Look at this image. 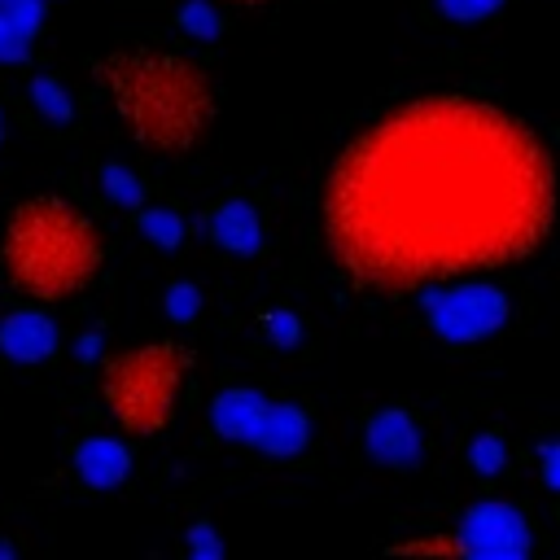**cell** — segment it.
<instances>
[{"mask_svg": "<svg viewBox=\"0 0 560 560\" xmlns=\"http://www.w3.org/2000/svg\"><path fill=\"white\" fill-rule=\"evenodd\" d=\"M556 175L534 127L481 96H420L359 131L324 184V241L376 293H411L538 254Z\"/></svg>", "mask_w": 560, "mask_h": 560, "instance_id": "cell-1", "label": "cell"}, {"mask_svg": "<svg viewBox=\"0 0 560 560\" xmlns=\"http://www.w3.org/2000/svg\"><path fill=\"white\" fill-rule=\"evenodd\" d=\"M114 114L153 153H184L214 118V92L197 61L166 48H122L96 66Z\"/></svg>", "mask_w": 560, "mask_h": 560, "instance_id": "cell-2", "label": "cell"}, {"mask_svg": "<svg viewBox=\"0 0 560 560\" xmlns=\"http://www.w3.org/2000/svg\"><path fill=\"white\" fill-rule=\"evenodd\" d=\"M105 245L96 223L66 197L39 192L9 210L0 262L18 293L35 302H61L88 289L101 271Z\"/></svg>", "mask_w": 560, "mask_h": 560, "instance_id": "cell-3", "label": "cell"}, {"mask_svg": "<svg viewBox=\"0 0 560 560\" xmlns=\"http://www.w3.org/2000/svg\"><path fill=\"white\" fill-rule=\"evenodd\" d=\"M188 363L192 359L179 341H144L105 359L101 398L109 416L122 424V433L149 438L171 420L179 389L188 381Z\"/></svg>", "mask_w": 560, "mask_h": 560, "instance_id": "cell-4", "label": "cell"}, {"mask_svg": "<svg viewBox=\"0 0 560 560\" xmlns=\"http://www.w3.org/2000/svg\"><path fill=\"white\" fill-rule=\"evenodd\" d=\"M424 315L442 341H481L508 319V293L490 280H442L424 289Z\"/></svg>", "mask_w": 560, "mask_h": 560, "instance_id": "cell-5", "label": "cell"}, {"mask_svg": "<svg viewBox=\"0 0 560 560\" xmlns=\"http://www.w3.org/2000/svg\"><path fill=\"white\" fill-rule=\"evenodd\" d=\"M455 538H459V551L472 556V560H516L534 547L529 521L512 503H499V499L472 503L464 512Z\"/></svg>", "mask_w": 560, "mask_h": 560, "instance_id": "cell-6", "label": "cell"}, {"mask_svg": "<svg viewBox=\"0 0 560 560\" xmlns=\"http://www.w3.org/2000/svg\"><path fill=\"white\" fill-rule=\"evenodd\" d=\"M363 446H368V455H372L376 464H385V468H411V464H420V455H424V433H420V424H416L411 411H402V407H381V411L368 420V429H363Z\"/></svg>", "mask_w": 560, "mask_h": 560, "instance_id": "cell-7", "label": "cell"}, {"mask_svg": "<svg viewBox=\"0 0 560 560\" xmlns=\"http://www.w3.org/2000/svg\"><path fill=\"white\" fill-rule=\"evenodd\" d=\"M306 438H311V420L298 402H267L249 446H258L271 459H293L306 446Z\"/></svg>", "mask_w": 560, "mask_h": 560, "instance_id": "cell-8", "label": "cell"}, {"mask_svg": "<svg viewBox=\"0 0 560 560\" xmlns=\"http://www.w3.org/2000/svg\"><path fill=\"white\" fill-rule=\"evenodd\" d=\"M0 350L13 363H44L57 350V324L44 311H13L0 324Z\"/></svg>", "mask_w": 560, "mask_h": 560, "instance_id": "cell-9", "label": "cell"}, {"mask_svg": "<svg viewBox=\"0 0 560 560\" xmlns=\"http://www.w3.org/2000/svg\"><path fill=\"white\" fill-rule=\"evenodd\" d=\"M210 236L228 249V254H258L262 249V219L254 210V201L245 197H228L210 210Z\"/></svg>", "mask_w": 560, "mask_h": 560, "instance_id": "cell-10", "label": "cell"}, {"mask_svg": "<svg viewBox=\"0 0 560 560\" xmlns=\"http://www.w3.org/2000/svg\"><path fill=\"white\" fill-rule=\"evenodd\" d=\"M74 472L92 486V490H114L127 481L131 472V455L118 438H83L74 446Z\"/></svg>", "mask_w": 560, "mask_h": 560, "instance_id": "cell-11", "label": "cell"}, {"mask_svg": "<svg viewBox=\"0 0 560 560\" xmlns=\"http://www.w3.org/2000/svg\"><path fill=\"white\" fill-rule=\"evenodd\" d=\"M262 407H267V398H262L258 389L232 385V389H223V394L214 398L210 424H214L219 438H228V442H249L254 429H258V420H262Z\"/></svg>", "mask_w": 560, "mask_h": 560, "instance_id": "cell-12", "label": "cell"}, {"mask_svg": "<svg viewBox=\"0 0 560 560\" xmlns=\"http://www.w3.org/2000/svg\"><path fill=\"white\" fill-rule=\"evenodd\" d=\"M140 232H144L153 245H162V249H175V245L184 241V223H179V214L166 210V206L140 210Z\"/></svg>", "mask_w": 560, "mask_h": 560, "instance_id": "cell-13", "label": "cell"}, {"mask_svg": "<svg viewBox=\"0 0 560 560\" xmlns=\"http://www.w3.org/2000/svg\"><path fill=\"white\" fill-rule=\"evenodd\" d=\"M31 101H35V105H39V114H44V118H52V122H66V118L74 114L70 92H66L57 79H31Z\"/></svg>", "mask_w": 560, "mask_h": 560, "instance_id": "cell-14", "label": "cell"}, {"mask_svg": "<svg viewBox=\"0 0 560 560\" xmlns=\"http://www.w3.org/2000/svg\"><path fill=\"white\" fill-rule=\"evenodd\" d=\"M468 459H472V468H477L481 477H494V472H503V464H508V446H503L499 433H481V438H472Z\"/></svg>", "mask_w": 560, "mask_h": 560, "instance_id": "cell-15", "label": "cell"}, {"mask_svg": "<svg viewBox=\"0 0 560 560\" xmlns=\"http://www.w3.org/2000/svg\"><path fill=\"white\" fill-rule=\"evenodd\" d=\"M389 556H464L455 534H424V538H407V542H389Z\"/></svg>", "mask_w": 560, "mask_h": 560, "instance_id": "cell-16", "label": "cell"}, {"mask_svg": "<svg viewBox=\"0 0 560 560\" xmlns=\"http://www.w3.org/2000/svg\"><path fill=\"white\" fill-rule=\"evenodd\" d=\"M101 188H105L118 206H136V210H140L144 188H140V179H136L127 166H105V171H101Z\"/></svg>", "mask_w": 560, "mask_h": 560, "instance_id": "cell-17", "label": "cell"}, {"mask_svg": "<svg viewBox=\"0 0 560 560\" xmlns=\"http://www.w3.org/2000/svg\"><path fill=\"white\" fill-rule=\"evenodd\" d=\"M179 26L188 35H197V39H214L219 35V13L210 9V0H188L179 9Z\"/></svg>", "mask_w": 560, "mask_h": 560, "instance_id": "cell-18", "label": "cell"}, {"mask_svg": "<svg viewBox=\"0 0 560 560\" xmlns=\"http://www.w3.org/2000/svg\"><path fill=\"white\" fill-rule=\"evenodd\" d=\"M499 4H503V0H438L442 18H451V22H481V18H490Z\"/></svg>", "mask_w": 560, "mask_h": 560, "instance_id": "cell-19", "label": "cell"}, {"mask_svg": "<svg viewBox=\"0 0 560 560\" xmlns=\"http://www.w3.org/2000/svg\"><path fill=\"white\" fill-rule=\"evenodd\" d=\"M31 52V35H22L4 13H0V61H22Z\"/></svg>", "mask_w": 560, "mask_h": 560, "instance_id": "cell-20", "label": "cell"}, {"mask_svg": "<svg viewBox=\"0 0 560 560\" xmlns=\"http://www.w3.org/2000/svg\"><path fill=\"white\" fill-rule=\"evenodd\" d=\"M197 306H201V298H197L192 284H175V289L166 293V311H171V319H179V324H188V319L197 315Z\"/></svg>", "mask_w": 560, "mask_h": 560, "instance_id": "cell-21", "label": "cell"}, {"mask_svg": "<svg viewBox=\"0 0 560 560\" xmlns=\"http://www.w3.org/2000/svg\"><path fill=\"white\" fill-rule=\"evenodd\" d=\"M262 328H267V337H271L276 346H293V341H298V319H293V311H267V315H262Z\"/></svg>", "mask_w": 560, "mask_h": 560, "instance_id": "cell-22", "label": "cell"}, {"mask_svg": "<svg viewBox=\"0 0 560 560\" xmlns=\"http://www.w3.org/2000/svg\"><path fill=\"white\" fill-rule=\"evenodd\" d=\"M188 551H192V560H219L223 542H219V534L210 525H192L188 529Z\"/></svg>", "mask_w": 560, "mask_h": 560, "instance_id": "cell-23", "label": "cell"}, {"mask_svg": "<svg viewBox=\"0 0 560 560\" xmlns=\"http://www.w3.org/2000/svg\"><path fill=\"white\" fill-rule=\"evenodd\" d=\"M542 481H547L551 490L560 486V477H556V446H551V442L542 446Z\"/></svg>", "mask_w": 560, "mask_h": 560, "instance_id": "cell-24", "label": "cell"}, {"mask_svg": "<svg viewBox=\"0 0 560 560\" xmlns=\"http://www.w3.org/2000/svg\"><path fill=\"white\" fill-rule=\"evenodd\" d=\"M79 359H96V337H83L79 341Z\"/></svg>", "mask_w": 560, "mask_h": 560, "instance_id": "cell-25", "label": "cell"}, {"mask_svg": "<svg viewBox=\"0 0 560 560\" xmlns=\"http://www.w3.org/2000/svg\"><path fill=\"white\" fill-rule=\"evenodd\" d=\"M0 140H4V118H0Z\"/></svg>", "mask_w": 560, "mask_h": 560, "instance_id": "cell-26", "label": "cell"}, {"mask_svg": "<svg viewBox=\"0 0 560 560\" xmlns=\"http://www.w3.org/2000/svg\"><path fill=\"white\" fill-rule=\"evenodd\" d=\"M249 4H258V0H249Z\"/></svg>", "mask_w": 560, "mask_h": 560, "instance_id": "cell-27", "label": "cell"}]
</instances>
